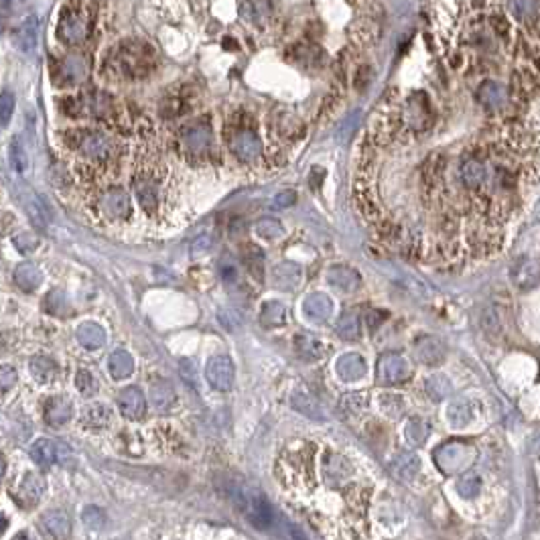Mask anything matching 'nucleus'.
<instances>
[{
    "label": "nucleus",
    "instance_id": "1",
    "mask_svg": "<svg viewBox=\"0 0 540 540\" xmlns=\"http://www.w3.org/2000/svg\"><path fill=\"white\" fill-rule=\"evenodd\" d=\"M155 68V51L142 41H122L112 53V70L128 80L148 75Z\"/></svg>",
    "mask_w": 540,
    "mask_h": 540
},
{
    "label": "nucleus",
    "instance_id": "2",
    "mask_svg": "<svg viewBox=\"0 0 540 540\" xmlns=\"http://www.w3.org/2000/svg\"><path fill=\"white\" fill-rule=\"evenodd\" d=\"M227 494L234 500V504L244 512V516L254 524V528H269L274 522V510L270 506V502L262 496V492H256L252 487H244V485H230Z\"/></svg>",
    "mask_w": 540,
    "mask_h": 540
},
{
    "label": "nucleus",
    "instance_id": "3",
    "mask_svg": "<svg viewBox=\"0 0 540 540\" xmlns=\"http://www.w3.org/2000/svg\"><path fill=\"white\" fill-rule=\"evenodd\" d=\"M90 28H92V16L90 9L85 4H65V9L61 11L59 23H57V37L59 41L77 47L90 37Z\"/></svg>",
    "mask_w": 540,
    "mask_h": 540
},
{
    "label": "nucleus",
    "instance_id": "4",
    "mask_svg": "<svg viewBox=\"0 0 540 540\" xmlns=\"http://www.w3.org/2000/svg\"><path fill=\"white\" fill-rule=\"evenodd\" d=\"M411 378V364L404 355L396 352H388L378 360V382L394 386L406 382Z\"/></svg>",
    "mask_w": 540,
    "mask_h": 540
},
{
    "label": "nucleus",
    "instance_id": "5",
    "mask_svg": "<svg viewBox=\"0 0 540 540\" xmlns=\"http://www.w3.org/2000/svg\"><path fill=\"white\" fill-rule=\"evenodd\" d=\"M31 457L33 461L43 469H49L55 463H63L71 457V451L65 443H59L53 439H37L31 447Z\"/></svg>",
    "mask_w": 540,
    "mask_h": 540
},
{
    "label": "nucleus",
    "instance_id": "6",
    "mask_svg": "<svg viewBox=\"0 0 540 540\" xmlns=\"http://www.w3.org/2000/svg\"><path fill=\"white\" fill-rule=\"evenodd\" d=\"M77 148L92 161H106L114 153V142L108 134L96 130H84L77 134Z\"/></svg>",
    "mask_w": 540,
    "mask_h": 540
},
{
    "label": "nucleus",
    "instance_id": "7",
    "mask_svg": "<svg viewBox=\"0 0 540 540\" xmlns=\"http://www.w3.org/2000/svg\"><path fill=\"white\" fill-rule=\"evenodd\" d=\"M234 364L227 355H213L207 362L205 368V378L212 388L220 392H227L234 386Z\"/></svg>",
    "mask_w": 540,
    "mask_h": 540
},
{
    "label": "nucleus",
    "instance_id": "8",
    "mask_svg": "<svg viewBox=\"0 0 540 540\" xmlns=\"http://www.w3.org/2000/svg\"><path fill=\"white\" fill-rule=\"evenodd\" d=\"M90 73V63L82 53H70L61 59L59 70H57V80L63 85H77L85 82Z\"/></svg>",
    "mask_w": 540,
    "mask_h": 540
},
{
    "label": "nucleus",
    "instance_id": "9",
    "mask_svg": "<svg viewBox=\"0 0 540 540\" xmlns=\"http://www.w3.org/2000/svg\"><path fill=\"white\" fill-rule=\"evenodd\" d=\"M99 207H102V212L106 213V217H110V220H126L130 212H132L130 195H128V191L120 189V187H114L110 191H106L99 199Z\"/></svg>",
    "mask_w": 540,
    "mask_h": 540
},
{
    "label": "nucleus",
    "instance_id": "10",
    "mask_svg": "<svg viewBox=\"0 0 540 540\" xmlns=\"http://www.w3.org/2000/svg\"><path fill=\"white\" fill-rule=\"evenodd\" d=\"M469 447L463 443H447L435 451V461L445 473H455L457 469L463 468L468 461Z\"/></svg>",
    "mask_w": 540,
    "mask_h": 540
},
{
    "label": "nucleus",
    "instance_id": "11",
    "mask_svg": "<svg viewBox=\"0 0 540 540\" xmlns=\"http://www.w3.org/2000/svg\"><path fill=\"white\" fill-rule=\"evenodd\" d=\"M230 148L232 153L238 156L240 161H254L260 155L262 151V144H260V139L258 134L252 132V130H238L232 139H230Z\"/></svg>",
    "mask_w": 540,
    "mask_h": 540
},
{
    "label": "nucleus",
    "instance_id": "12",
    "mask_svg": "<svg viewBox=\"0 0 540 540\" xmlns=\"http://www.w3.org/2000/svg\"><path fill=\"white\" fill-rule=\"evenodd\" d=\"M185 148L193 155H203L212 146V126L207 122H195L183 130Z\"/></svg>",
    "mask_w": 540,
    "mask_h": 540
},
{
    "label": "nucleus",
    "instance_id": "13",
    "mask_svg": "<svg viewBox=\"0 0 540 540\" xmlns=\"http://www.w3.org/2000/svg\"><path fill=\"white\" fill-rule=\"evenodd\" d=\"M118 409L130 421H141L146 412V400H144L141 388H136V386L124 388L118 394Z\"/></svg>",
    "mask_w": 540,
    "mask_h": 540
},
{
    "label": "nucleus",
    "instance_id": "14",
    "mask_svg": "<svg viewBox=\"0 0 540 540\" xmlns=\"http://www.w3.org/2000/svg\"><path fill=\"white\" fill-rule=\"evenodd\" d=\"M39 526H41L45 536H51V539H70L71 536V518L68 512H47L41 516Z\"/></svg>",
    "mask_w": 540,
    "mask_h": 540
},
{
    "label": "nucleus",
    "instance_id": "15",
    "mask_svg": "<svg viewBox=\"0 0 540 540\" xmlns=\"http://www.w3.org/2000/svg\"><path fill=\"white\" fill-rule=\"evenodd\" d=\"M71 414H73V404H71L70 398L55 396L47 400V404H45V423L53 428L68 425Z\"/></svg>",
    "mask_w": 540,
    "mask_h": 540
},
{
    "label": "nucleus",
    "instance_id": "16",
    "mask_svg": "<svg viewBox=\"0 0 540 540\" xmlns=\"http://www.w3.org/2000/svg\"><path fill=\"white\" fill-rule=\"evenodd\" d=\"M335 372L343 382H355L366 376V362L360 354H345L338 360Z\"/></svg>",
    "mask_w": 540,
    "mask_h": 540
},
{
    "label": "nucleus",
    "instance_id": "17",
    "mask_svg": "<svg viewBox=\"0 0 540 540\" xmlns=\"http://www.w3.org/2000/svg\"><path fill=\"white\" fill-rule=\"evenodd\" d=\"M303 311L305 315L315 321V323H323L327 321L329 317H331V313H333V303H331V298L323 295V293H313L309 297L305 298V303H303Z\"/></svg>",
    "mask_w": 540,
    "mask_h": 540
},
{
    "label": "nucleus",
    "instance_id": "18",
    "mask_svg": "<svg viewBox=\"0 0 540 540\" xmlns=\"http://www.w3.org/2000/svg\"><path fill=\"white\" fill-rule=\"evenodd\" d=\"M134 193H136V199L141 201L142 210L151 213L155 212L156 205H158V187H156L155 179H151L148 175H141L134 181Z\"/></svg>",
    "mask_w": 540,
    "mask_h": 540
},
{
    "label": "nucleus",
    "instance_id": "19",
    "mask_svg": "<svg viewBox=\"0 0 540 540\" xmlns=\"http://www.w3.org/2000/svg\"><path fill=\"white\" fill-rule=\"evenodd\" d=\"M327 281L333 284V286L341 288V291H347V293L357 291L360 283H362L360 272L350 269V266H331V269L327 270Z\"/></svg>",
    "mask_w": 540,
    "mask_h": 540
},
{
    "label": "nucleus",
    "instance_id": "20",
    "mask_svg": "<svg viewBox=\"0 0 540 540\" xmlns=\"http://www.w3.org/2000/svg\"><path fill=\"white\" fill-rule=\"evenodd\" d=\"M37 39H39V21L35 14H31L16 31V45L23 53L33 55L37 49Z\"/></svg>",
    "mask_w": 540,
    "mask_h": 540
},
{
    "label": "nucleus",
    "instance_id": "21",
    "mask_svg": "<svg viewBox=\"0 0 540 540\" xmlns=\"http://www.w3.org/2000/svg\"><path fill=\"white\" fill-rule=\"evenodd\" d=\"M45 494V482L37 473H27L18 487V500L23 506H37Z\"/></svg>",
    "mask_w": 540,
    "mask_h": 540
},
{
    "label": "nucleus",
    "instance_id": "22",
    "mask_svg": "<svg viewBox=\"0 0 540 540\" xmlns=\"http://www.w3.org/2000/svg\"><path fill=\"white\" fill-rule=\"evenodd\" d=\"M14 283L18 288H23L25 293L37 291L43 283V274L37 264L33 262H23L14 269Z\"/></svg>",
    "mask_w": 540,
    "mask_h": 540
},
{
    "label": "nucleus",
    "instance_id": "23",
    "mask_svg": "<svg viewBox=\"0 0 540 540\" xmlns=\"http://www.w3.org/2000/svg\"><path fill=\"white\" fill-rule=\"evenodd\" d=\"M512 279L520 288H530L540 281V262H534L530 258H522L514 269H512Z\"/></svg>",
    "mask_w": 540,
    "mask_h": 540
},
{
    "label": "nucleus",
    "instance_id": "24",
    "mask_svg": "<svg viewBox=\"0 0 540 540\" xmlns=\"http://www.w3.org/2000/svg\"><path fill=\"white\" fill-rule=\"evenodd\" d=\"M301 276L303 272L298 269L297 264L293 262H283L279 264L276 269L272 270V281H274V286L283 288V291H293L301 284Z\"/></svg>",
    "mask_w": 540,
    "mask_h": 540
},
{
    "label": "nucleus",
    "instance_id": "25",
    "mask_svg": "<svg viewBox=\"0 0 540 540\" xmlns=\"http://www.w3.org/2000/svg\"><path fill=\"white\" fill-rule=\"evenodd\" d=\"M28 372H31V376L39 384H49L57 378L59 368H57V364L51 357L35 355V357H31V362H28Z\"/></svg>",
    "mask_w": 540,
    "mask_h": 540
},
{
    "label": "nucleus",
    "instance_id": "26",
    "mask_svg": "<svg viewBox=\"0 0 540 540\" xmlns=\"http://www.w3.org/2000/svg\"><path fill=\"white\" fill-rule=\"evenodd\" d=\"M414 352H416V357L428 366H437L445 360V345L435 338H423L416 343Z\"/></svg>",
    "mask_w": 540,
    "mask_h": 540
},
{
    "label": "nucleus",
    "instance_id": "27",
    "mask_svg": "<svg viewBox=\"0 0 540 540\" xmlns=\"http://www.w3.org/2000/svg\"><path fill=\"white\" fill-rule=\"evenodd\" d=\"M295 347H297L298 355L307 362L321 360L325 355V343L317 340L311 333H298L295 338Z\"/></svg>",
    "mask_w": 540,
    "mask_h": 540
},
{
    "label": "nucleus",
    "instance_id": "28",
    "mask_svg": "<svg viewBox=\"0 0 540 540\" xmlns=\"http://www.w3.org/2000/svg\"><path fill=\"white\" fill-rule=\"evenodd\" d=\"M75 338L80 341V345L85 350H99L106 343V331L98 323H82L77 327Z\"/></svg>",
    "mask_w": 540,
    "mask_h": 540
},
{
    "label": "nucleus",
    "instance_id": "29",
    "mask_svg": "<svg viewBox=\"0 0 540 540\" xmlns=\"http://www.w3.org/2000/svg\"><path fill=\"white\" fill-rule=\"evenodd\" d=\"M108 372L114 380H124L134 372V360L124 350H116L108 357Z\"/></svg>",
    "mask_w": 540,
    "mask_h": 540
},
{
    "label": "nucleus",
    "instance_id": "30",
    "mask_svg": "<svg viewBox=\"0 0 540 540\" xmlns=\"http://www.w3.org/2000/svg\"><path fill=\"white\" fill-rule=\"evenodd\" d=\"M82 423H84V426H87V428H108L110 426V423H112V412H110V409L106 406V404H99V402H96V404H92V406H87L84 411V414H82Z\"/></svg>",
    "mask_w": 540,
    "mask_h": 540
},
{
    "label": "nucleus",
    "instance_id": "31",
    "mask_svg": "<svg viewBox=\"0 0 540 540\" xmlns=\"http://www.w3.org/2000/svg\"><path fill=\"white\" fill-rule=\"evenodd\" d=\"M148 396H151V402L155 404V409L158 411H167L175 404V390L167 380H156V382L151 384V390H148Z\"/></svg>",
    "mask_w": 540,
    "mask_h": 540
},
{
    "label": "nucleus",
    "instance_id": "32",
    "mask_svg": "<svg viewBox=\"0 0 540 540\" xmlns=\"http://www.w3.org/2000/svg\"><path fill=\"white\" fill-rule=\"evenodd\" d=\"M421 468V461H418V457L414 453H402L398 455L396 459L392 461V465H390V473L396 477V480H411L416 475V471Z\"/></svg>",
    "mask_w": 540,
    "mask_h": 540
},
{
    "label": "nucleus",
    "instance_id": "33",
    "mask_svg": "<svg viewBox=\"0 0 540 540\" xmlns=\"http://www.w3.org/2000/svg\"><path fill=\"white\" fill-rule=\"evenodd\" d=\"M242 16L252 25H264L270 18L269 0H244L242 2Z\"/></svg>",
    "mask_w": 540,
    "mask_h": 540
},
{
    "label": "nucleus",
    "instance_id": "34",
    "mask_svg": "<svg viewBox=\"0 0 540 540\" xmlns=\"http://www.w3.org/2000/svg\"><path fill=\"white\" fill-rule=\"evenodd\" d=\"M43 307H45V311L49 313V315H53V317H70V315H73V307H71L70 298L59 288H53L45 297Z\"/></svg>",
    "mask_w": 540,
    "mask_h": 540
},
{
    "label": "nucleus",
    "instance_id": "35",
    "mask_svg": "<svg viewBox=\"0 0 540 540\" xmlns=\"http://www.w3.org/2000/svg\"><path fill=\"white\" fill-rule=\"evenodd\" d=\"M291 404H293L295 411L305 414V416H309V418H315V421H323V418H325L321 406H319V402L313 396H309V394H298V392L297 394H293Z\"/></svg>",
    "mask_w": 540,
    "mask_h": 540
},
{
    "label": "nucleus",
    "instance_id": "36",
    "mask_svg": "<svg viewBox=\"0 0 540 540\" xmlns=\"http://www.w3.org/2000/svg\"><path fill=\"white\" fill-rule=\"evenodd\" d=\"M338 335L345 341L360 340V315L355 311H345L338 321Z\"/></svg>",
    "mask_w": 540,
    "mask_h": 540
},
{
    "label": "nucleus",
    "instance_id": "37",
    "mask_svg": "<svg viewBox=\"0 0 540 540\" xmlns=\"http://www.w3.org/2000/svg\"><path fill=\"white\" fill-rule=\"evenodd\" d=\"M510 14L518 21L530 23L539 16V0H508Z\"/></svg>",
    "mask_w": 540,
    "mask_h": 540
},
{
    "label": "nucleus",
    "instance_id": "38",
    "mask_svg": "<svg viewBox=\"0 0 540 540\" xmlns=\"http://www.w3.org/2000/svg\"><path fill=\"white\" fill-rule=\"evenodd\" d=\"M260 319H262V325L266 327L283 325L284 321H286V309H284L279 301H269V303L262 305Z\"/></svg>",
    "mask_w": 540,
    "mask_h": 540
},
{
    "label": "nucleus",
    "instance_id": "39",
    "mask_svg": "<svg viewBox=\"0 0 540 540\" xmlns=\"http://www.w3.org/2000/svg\"><path fill=\"white\" fill-rule=\"evenodd\" d=\"M350 473H352V468H350V463H347L343 457H340V455H329V459L325 461V475L329 482H343Z\"/></svg>",
    "mask_w": 540,
    "mask_h": 540
},
{
    "label": "nucleus",
    "instance_id": "40",
    "mask_svg": "<svg viewBox=\"0 0 540 540\" xmlns=\"http://www.w3.org/2000/svg\"><path fill=\"white\" fill-rule=\"evenodd\" d=\"M477 99L482 102L483 106L487 108H497L504 99V94H502V87L494 82H485V84L477 90Z\"/></svg>",
    "mask_w": 540,
    "mask_h": 540
},
{
    "label": "nucleus",
    "instance_id": "41",
    "mask_svg": "<svg viewBox=\"0 0 540 540\" xmlns=\"http://www.w3.org/2000/svg\"><path fill=\"white\" fill-rule=\"evenodd\" d=\"M254 230L260 238H266V240L279 238V236H283L284 234L283 224H281L279 220H274V217H262V220H258Z\"/></svg>",
    "mask_w": 540,
    "mask_h": 540
},
{
    "label": "nucleus",
    "instance_id": "42",
    "mask_svg": "<svg viewBox=\"0 0 540 540\" xmlns=\"http://www.w3.org/2000/svg\"><path fill=\"white\" fill-rule=\"evenodd\" d=\"M25 207H27L28 220L33 222V226L39 227V230H45L47 227V212H45V207L41 205V201L37 198L27 199Z\"/></svg>",
    "mask_w": 540,
    "mask_h": 540
},
{
    "label": "nucleus",
    "instance_id": "43",
    "mask_svg": "<svg viewBox=\"0 0 540 540\" xmlns=\"http://www.w3.org/2000/svg\"><path fill=\"white\" fill-rule=\"evenodd\" d=\"M425 388L426 392H428V396L433 398V400H441V398H445L451 392V384H449V380L445 376H431L426 380Z\"/></svg>",
    "mask_w": 540,
    "mask_h": 540
},
{
    "label": "nucleus",
    "instance_id": "44",
    "mask_svg": "<svg viewBox=\"0 0 540 540\" xmlns=\"http://www.w3.org/2000/svg\"><path fill=\"white\" fill-rule=\"evenodd\" d=\"M11 165H13V169L16 171V173H25V171L28 169L27 151H25L21 139H14V141L11 142Z\"/></svg>",
    "mask_w": 540,
    "mask_h": 540
},
{
    "label": "nucleus",
    "instance_id": "45",
    "mask_svg": "<svg viewBox=\"0 0 540 540\" xmlns=\"http://www.w3.org/2000/svg\"><path fill=\"white\" fill-rule=\"evenodd\" d=\"M75 388L80 390L82 396H94L98 392V380L87 369H80L75 376Z\"/></svg>",
    "mask_w": 540,
    "mask_h": 540
},
{
    "label": "nucleus",
    "instance_id": "46",
    "mask_svg": "<svg viewBox=\"0 0 540 540\" xmlns=\"http://www.w3.org/2000/svg\"><path fill=\"white\" fill-rule=\"evenodd\" d=\"M428 437V425L421 418H412L406 425V439L411 445H421Z\"/></svg>",
    "mask_w": 540,
    "mask_h": 540
},
{
    "label": "nucleus",
    "instance_id": "47",
    "mask_svg": "<svg viewBox=\"0 0 540 540\" xmlns=\"http://www.w3.org/2000/svg\"><path fill=\"white\" fill-rule=\"evenodd\" d=\"M220 276H222V281L227 286H236V284L240 283V269H238V264L230 256L220 262Z\"/></svg>",
    "mask_w": 540,
    "mask_h": 540
},
{
    "label": "nucleus",
    "instance_id": "48",
    "mask_svg": "<svg viewBox=\"0 0 540 540\" xmlns=\"http://www.w3.org/2000/svg\"><path fill=\"white\" fill-rule=\"evenodd\" d=\"M84 524L87 528H92V530H99V528H104L106 522H108V516H106V512L98 508V506H87L84 510Z\"/></svg>",
    "mask_w": 540,
    "mask_h": 540
},
{
    "label": "nucleus",
    "instance_id": "49",
    "mask_svg": "<svg viewBox=\"0 0 540 540\" xmlns=\"http://www.w3.org/2000/svg\"><path fill=\"white\" fill-rule=\"evenodd\" d=\"M457 490H459V494L463 497H471L475 496L480 490H482V482H480V477L477 475H473V473H468V475H463L459 483H457Z\"/></svg>",
    "mask_w": 540,
    "mask_h": 540
},
{
    "label": "nucleus",
    "instance_id": "50",
    "mask_svg": "<svg viewBox=\"0 0 540 540\" xmlns=\"http://www.w3.org/2000/svg\"><path fill=\"white\" fill-rule=\"evenodd\" d=\"M341 406H343V411L350 412V414H360L362 409L366 406V396L362 392L345 394V398L341 400Z\"/></svg>",
    "mask_w": 540,
    "mask_h": 540
},
{
    "label": "nucleus",
    "instance_id": "51",
    "mask_svg": "<svg viewBox=\"0 0 540 540\" xmlns=\"http://www.w3.org/2000/svg\"><path fill=\"white\" fill-rule=\"evenodd\" d=\"M179 374H181V380H183L187 386H191V388H195L198 390V368H195V362H191V360H181V364H179Z\"/></svg>",
    "mask_w": 540,
    "mask_h": 540
},
{
    "label": "nucleus",
    "instance_id": "52",
    "mask_svg": "<svg viewBox=\"0 0 540 540\" xmlns=\"http://www.w3.org/2000/svg\"><path fill=\"white\" fill-rule=\"evenodd\" d=\"M14 112V96L4 90L2 92V98H0V116H2V126H6L11 122V116Z\"/></svg>",
    "mask_w": 540,
    "mask_h": 540
},
{
    "label": "nucleus",
    "instance_id": "53",
    "mask_svg": "<svg viewBox=\"0 0 540 540\" xmlns=\"http://www.w3.org/2000/svg\"><path fill=\"white\" fill-rule=\"evenodd\" d=\"M465 402H455L453 406L449 409V421L453 423L455 426H463L468 425V421L471 418V414L465 411Z\"/></svg>",
    "mask_w": 540,
    "mask_h": 540
},
{
    "label": "nucleus",
    "instance_id": "54",
    "mask_svg": "<svg viewBox=\"0 0 540 540\" xmlns=\"http://www.w3.org/2000/svg\"><path fill=\"white\" fill-rule=\"evenodd\" d=\"M297 201V193L295 191H281L279 195H274V199L270 201V210H286Z\"/></svg>",
    "mask_w": 540,
    "mask_h": 540
},
{
    "label": "nucleus",
    "instance_id": "55",
    "mask_svg": "<svg viewBox=\"0 0 540 540\" xmlns=\"http://www.w3.org/2000/svg\"><path fill=\"white\" fill-rule=\"evenodd\" d=\"M14 246L21 250V252H33L37 246H39V238L35 236V234H18L16 238H14Z\"/></svg>",
    "mask_w": 540,
    "mask_h": 540
},
{
    "label": "nucleus",
    "instance_id": "56",
    "mask_svg": "<svg viewBox=\"0 0 540 540\" xmlns=\"http://www.w3.org/2000/svg\"><path fill=\"white\" fill-rule=\"evenodd\" d=\"M357 120H360V112H352L343 120V124H341L340 128L341 141H347V139L352 136V132H354L355 126H357Z\"/></svg>",
    "mask_w": 540,
    "mask_h": 540
},
{
    "label": "nucleus",
    "instance_id": "57",
    "mask_svg": "<svg viewBox=\"0 0 540 540\" xmlns=\"http://www.w3.org/2000/svg\"><path fill=\"white\" fill-rule=\"evenodd\" d=\"M0 380H2V392H9L11 386H14V382H16V372H14L13 366H2Z\"/></svg>",
    "mask_w": 540,
    "mask_h": 540
},
{
    "label": "nucleus",
    "instance_id": "58",
    "mask_svg": "<svg viewBox=\"0 0 540 540\" xmlns=\"http://www.w3.org/2000/svg\"><path fill=\"white\" fill-rule=\"evenodd\" d=\"M212 244H213V238L210 236V234L199 236V238H195L193 244H191V252H193V254H203L205 250H210V246H212Z\"/></svg>",
    "mask_w": 540,
    "mask_h": 540
},
{
    "label": "nucleus",
    "instance_id": "59",
    "mask_svg": "<svg viewBox=\"0 0 540 540\" xmlns=\"http://www.w3.org/2000/svg\"><path fill=\"white\" fill-rule=\"evenodd\" d=\"M534 449H536V455L540 457V437H536V445H534Z\"/></svg>",
    "mask_w": 540,
    "mask_h": 540
}]
</instances>
